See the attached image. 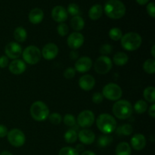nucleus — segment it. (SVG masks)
Wrapping results in <instances>:
<instances>
[{
    "label": "nucleus",
    "instance_id": "nucleus-1",
    "mask_svg": "<svg viewBox=\"0 0 155 155\" xmlns=\"http://www.w3.org/2000/svg\"><path fill=\"white\" fill-rule=\"evenodd\" d=\"M104 13L111 19H120L126 14V6L120 0H108L104 5Z\"/></svg>",
    "mask_w": 155,
    "mask_h": 155
},
{
    "label": "nucleus",
    "instance_id": "nucleus-2",
    "mask_svg": "<svg viewBox=\"0 0 155 155\" xmlns=\"http://www.w3.org/2000/svg\"><path fill=\"white\" fill-rule=\"evenodd\" d=\"M96 125L101 133L109 135L117 129V121L109 114H101L97 118Z\"/></svg>",
    "mask_w": 155,
    "mask_h": 155
},
{
    "label": "nucleus",
    "instance_id": "nucleus-3",
    "mask_svg": "<svg viewBox=\"0 0 155 155\" xmlns=\"http://www.w3.org/2000/svg\"><path fill=\"white\" fill-rule=\"evenodd\" d=\"M112 111L118 119L126 120L131 117L133 107L131 103L127 100H118L114 104Z\"/></svg>",
    "mask_w": 155,
    "mask_h": 155
},
{
    "label": "nucleus",
    "instance_id": "nucleus-4",
    "mask_svg": "<svg viewBox=\"0 0 155 155\" xmlns=\"http://www.w3.org/2000/svg\"><path fill=\"white\" fill-rule=\"evenodd\" d=\"M120 40L123 48L129 51L138 49L142 42V39L140 35L135 32L126 33L122 36Z\"/></svg>",
    "mask_w": 155,
    "mask_h": 155
},
{
    "label": "nucleus",
    "instance_id": "nucleus-5",
    "mask_svg": "<svg viewBox=\"0 0 155 155\" xmlns=\"http://www.w3.org/2000/svg\"><path fill=\"white\" fill-rule=\"evenodd\" d=\"M30 114L36 121H44L49 116V109L48 106L42 101H36L30 107Z\"/></svg>",
    "mask_w": 155,
    "mask_h": 155
},
{
    "label": "nucleus",
    "instance_id": "nucleus-6",
    "mask_svg": "<svg viewBox=\"0 0 155 155\" xmlns=\"http://www.w3.org/2000/svg\"><path fill=\"white\" fill-rule=\"evenodd\" d=\"M41 51L35 45H29L22 51L24 61L28 64H36L41 59Z\"/></svg>",
    "mask_w": 155,
    "mask_h": 155
},
{
    "label": "nucleus",
    "instance_id": "nucleus-7",
    "mask_svg": "<svg viewBox=\"0 0 155 155\" xmlns=\"http://www.w3.org/2000/svg\"><path fill=\"white\" fill-rule=\"evenodd\" d=\"M103 97L110 101H118L123 95V91L120 86L114 83H110L104 86L102 89Z\"/></svg>",
    "mask_w": 155,
    "mask_h": 155
},
{
    "label": "nucleus",
    "instance_id": "nucleus-8",
    "mask_svg": "<svg viewBox=\"0 0 155 155\" xmlns=\"http://www.w3.org/2000/svg\"><path fill=\"white\" fill-rule=\"evenodd\" d=\"M7 139L9 143L16 148L23 146L26 141L25 135L19 129H13L10 130L7 134Z\"/></svg>",
    "mask_w": 155,
    "mask_h": 155
},
{
    "label": "nucleus",
    "instance_id": "nucleus-9",
    "mask_svg": "<svg viewBox=\"0 0 155 155\" xmlns=\"http://www.w3.org/2000/svg\"><path fill=\"white\" fill-rule=\"evenodd\" d=\"M94 68L96 73L99 74H106L112 68V61L107 56L101 55L95 61Z\"/></svg>",
    "mask_w": 155,
    "mask_h": 155
},
{
    "label": "nucleus",
    "instance_id": "nucleus-10",
    "mask_svg": "<svg viewBox=\"0 0 155 155\" xmlns=\"http://www.w3.org/2000/svg\"><path fill=\"white\" fill-rule=\"evenodd\" d=\"M94 122H95V114L92 110H83L80 112L77 117V123L82 128H89L93 125Z\"/></svg>",
    "mask_w": 155,
    "mask_h": 155
},
{
    "label": "nucleus",
    "instance_id": "nucleus-11",
    "mask_svg": "<svg viewBox=\"0 0 155 155\" xmlns=\"http://www.w3.org/2000/svg\"><path fill=\"white\" fill-rule=\"evenodd\" d=\"M5 53L8 58L15 60L22 54V48L18 42H8L5 47Z\"/></svg>",
    "mask_w": 155,
    "mask_h": 155
},
{
    "label": "nucleus",
    "instance_id": "nucleus-12",
    "mask_svg": "<svg viewBox=\"0 0 155 155\" xmlns=\"http://www.w3.org/2000/svg\"><path fill=\"white\" fill-rule=\"evenodd\" d=\"M58 47L57 46V45L50 42V43L44 45L42 51H41V54L45 60L50 61L57 57V55L58 54Z\"/></svg>",
    "mask_w": 155,
    "mask_h": 155
},
{
    "label": "nucleus",
    "instance_id": "nucleus-13",
    "mask_svg": "<svg viewBox=\"0 0 155 155\" xmlns=\"http://www.w3.org/2000/svg\"><path fill=\"white\" fill-rule=\"evenodd\" d=\"M84 42V36L79 32L72 33L68 38V45L71 49L76 50L80 48Z\"/></svg>",
    "mask_w": 155,
    "mask_h": 155
},
{
    "label": "nucleus",
    "instance_id": "nucleus-14",
    "mask_svg": "<svg viewBox=\"0 0 155 155\" xmlns=\"http://www.w3.org/2000/svg\"><path fill=\"white\" fill-rule=\"evenodd\" d=\"M92 66V61L90 58L86 57H82L80 58L77 59V61L75 63V68L74 69L79 73H86L91 69Z\"/></svg>",
    "mask_w": 155,
    "mask_h": 155
},
{
    "label": "nucleus",
    "instance_id": "nucleus-15",
    "mask_svg": "<svg viewBox=\"0 0 155 155\" xmlns=\"http://www.w3.org/2000/svg\"><path fill=\"white\" fill-rule=\"evenodd\" d=\"M68 12L63 6L57 5L53 8L51 11V18L58 23H64L68 19Z\"/></svg>",
    "mask_w": 155,
    "mask_h": 155
},
{
    "label": "nucleus",
    "instance_id": "nucleus-16",
    "mask_svg": "<svg viewBox=\"0 0 155 155\" xmlns=\"http://www.w3.org/2000/svg\"><path fill=\"white\" fill-rule=\"evenodd\" d=\"M26 68H27V66H26L25 62L21 59L13 60L8 64L9 71L12 74H15V75L22 74L26 71Z\"/></svg>",
    "mask_w": 155,
    "mask_h": 155
},
{
    "label": "nucleus",
    "instance_id": "nucleus-17",
    "mask_svg": "<svg viewBox=\"0 0 155 155\" xmlns=\"http://www.w3.org/2000/svg\"><path fill=\"white\" fill-rule=\"evenodd\" d=\"M95 85V80L92 75L86 74L81 77L79 80V86L83 90L90 91Z\"/></svg>",
    "mask_w": 155,
    "mask_h": 155
},
{
    "label": "nucleus",
    "instance_id": "nucleus-18",
    "mask_svg": "<svg viewBox=\"0 0 155 155\" xmlns=\"http://www.w3.org/2000/svg\"><path fill=\"white\" fill-rule=\"evenodd\" d=\"M77 136L80 142L84 145H91L93 143L95 139V133L89 129L82 130Z\"/></svg>",
    "mask_w": 155,
    "mask_h": 155
},
{
    "label": "nucleus",
    "instance_id": "nucleus-19",
    "mask_svg": "<svg viewBox=\"0 0 155 155\" xmlns=\"http://www.w3.org/2000/svg\"><path fill=\"white\" fill-rule=\"evenodd\" d=\"M131 146L136 151H141L146 145V139L142 134H136L132 137Z\"/></svg>",
    "mask_w": 155,
    "mask_h": 155
},
{
    "label": "nucleus",
    "instance_id": "nucleus-20",
    "mask_svg": "<svg viewBox=\"0 0 155 155\" xmlns=\"http://www.w3.org/2000/svg\"><path fill=\"white\" fill-rule=\"evenodd\" d=\"M28 18L30 23H32L33 24H39L43 20L44 13L42 9L36 8L30 11Z\"/></svg>",
    "mask_w": 155,
    "mask_h": 155
},
{
    "label": "nucleus",
    "instance_id": "nucleus-21",
    "mask_svg": "<svg viewBox=\"0 0 155 155\" xmlns=\"http://www.w3.org/2000/svg\"><path fill=\"white\" fill-rule=\"evenodd\" d=\"M103 8L101 5L97 4L94 5L93 6L91 7V8L89 11V17L92 21H96L98 20L102 15Z\"/></svg>",
    "mask_w": 155,
    "mask_h": 155
},
{
    "label": "nucleus",
    "instance_id": "nucleus-22",
    "mask_svg": "<svg viewBox=\"0 0 155 155\" xmlns=\"http://www.w3.org/2000/svg\"><path fill=\"white\" fill-rule=\"evenodd\" d=\"M71 26L74 30L76 32H79L84 28L85 21L83 18L77 15V16L73 17L71 20Z\"/></svg>",
    "mask_w": 155,
    "mask_h": 155
},
{
    "label": "nucleus",
    "instance_id": "nucleus-23",
    "mask_svg": "<svg viewBox=\"0 0 155 155\" xmlns=\"http://www.w3.org/2000/svg\"><path fill=\"white\" fill-rule=\"evenodd\" d=\"M115 152L116 155H131V147L127 142H120L117 146Z\"/></svg>",
    "mask_w": 155,
    "mask_h": 155
},
{
    "label": "nucleus",
    "instance_id": "nucleus-24",
    "mask_svg": "<svg viewBox=\"0 0 155 155\" xmlns=\"http://www.w3.org/2000/svg\"><path fill=\"white\" fill-rule=\"evenodd\" d=\"M129 57L126 53L117 52L114 55L113 61L117 66H124L128 62Z\"/></svg>",
    "mask_w": 155,
    "mask_h": 155
},
{
    "label": "nucleus",
    "instance_id": "nucleus-25",
    "mask_svg": "<svg viewBox=\"0 0 155 155\" xmlns=\"http://www.w3.org/2000/svg\"><path fill=\"white\" fill-rule=\"evenodd\" d=\"M27 33L22 27H18L14 31V38L18 42H24L27 39Z\"/></svg>",
    "mask_w": 155,
    "mask_h": 155
},
{
    "label": "nucleus",
    "instance_id": "nucleus-26",
    "mask_svg": "<svg viewBox=\"0 0 155 155\" xmlns=\"http://www.w3.org/2000/svg\"><path fill=\"white\" fill-rule=\"evenodd\" d=\"M143 95L148 102L154 104L155 101V89L153 86H148L144 90Z\"/></svg>",
    "mask_w": 155,
    "mask_h": 155
},
{
    "label": "nucleus",
    "instance_id": "nucleus-27",
    "mask_svg": "<svg viewBox=\"0 0 155 155\" xmlns=\"http://www.w3.org/2000/svg\"><path fill=\"white\" fill-rule=\"evenodd\" d=\"M64 138V140L66 141V142L72 144L77 142V139H78V136H77V133L75 130L71 129V130H68L65 133Z\"/></svg>",
    "mask_w": 155,
    "mask_h": 155
},
{
    "label": "nucleus",
    "instance_id": "nucleus-28",
    "mask_svg": "<svg viewBox=\"0 0 155 155\" xmlns=\"http://www.w3.org/2000/svg\"><path fill=\"white\" fill-rule=\"evenodd\" d=\"M143 69L147 74H154L155 73V61L154 58H149L145 61Z\"/></svg>",
    "mask_w": 155,
    "mask_h": 155
},
{
    "label": "nucleus",
    "instance_id": "nucleus-29",
    "mask_svg": "<svg viewBox=\"0 0 155 155\" xmlns=\"http://www.w3.org/2000/svg\"><path fill=\"white\" fill-rule=\"evenodd\" d=\"M148 109V104L144 100H139L136 102L134 105V110L137 114H143Z\"/></svg>",
    "mask_w": 155,
    "mask_h": 155
},
{
    "label": "nucleus",
    "instance_id": "nucleus-30",
    "mask_svg": "<svg viewBox=\"0 0 155 155\" xmlns=\"http://www.w3.org/2000/svg\"><path fill=\"white\" fill-rule=\"evenodd\" d=\"M112 142H113V138L111 136H109V135H103L98 138V145L100 147L104 148V147L110 145L112 143Z\"/></svg>",
    "mask_w": 155,
    "mask_h": 155
},
{
    "label": "nucleus",
    "instance_id": "nucleus-31",
    "mask_svg": "<svg viewBox=\"0 0 155 155\" xmlns=\"http://www.w3.org/2000/svg\"><path fill=\"white\" fill-rule=\"evenodd\" d=\"M133 127L130 124H124V125L120 126L119 128L117 130V133L119 135H122V136H130L133 133Z\"/></svg>",
    "mask_w": 155,
    "mask_h": 155
},
{
    "label": "nucleus",
    "instance_id": "nucleus-32",
    "mask_svg": "<svg viewBox=\"0 0 155 155\" xmlns=\"http://www.w3.org/2000/svg\"><path fill=\"white\" fill-rule=\"evenodd\" d=\"M109 36L110 39L114 41H118L121 39L123 36V33L121 30L117 27H114L111 28L109 31Z\"/></svg>",
    "mask_w": 155,
    "mask_h": 155
},
{
    "label": "nucleus",
    "instance_id": "nucleus-33",
    "mask_svg": "<svg viewBox=\"0 0 155 155\" xmlns=\"http://www.w3.org/2000/svg\"><path fill=\"white\" fill-rule=\"evenodd\" d=\"M64 124L66 126L70 127H74L77 124V121H76V118L74 115L71 114H67L64 115Z\"/></svg>",
    "mask_w": 155,
    "mask_h": 155
},
{
    "label": "nucleus",
    "instance_id": "nucleus-34",
    "mask_svg": "<svg viewBox=\"0 0 155 155\" xmlns=\"http://www.w3.org/2000/svg\"><path fill=\"white\" fill-rule=\"evenodd\" d=\"M58 155H79V153L72 147H64L59 151Z\"/></svg>",
    "mask_w": 155,
    "mask_h": 155
},
{
    "label": "nucleus",
    "instance_id": "nucleus-35",
    "mask_svg": "<svg viewBox=\"0 0 155 155\" xmlns=\"http://www.w3.org/2000/svg\"><path fill=\"white\" fill-rule=\"evenodd\" d=\"M57 31L61 36H65L69 32V27L64 23H60L57 27Z\"/></svg>",
    "mask_w": 155,
    "mask_h": 155
},
{
    "label": "nucleus",
    "instance_id": "nucleus-36",
    "mask_svg": "<svg viewBox=\"0 0 155 155\" xmlns=\"http://www.w3.org/2000/svg\"><path fill=\"white\" fill-rule=\"evenodd\" d=\"M68 13L72 16H77L80 14V8L75 3H71L68 7Z\"/></svg>",
    "mask_w": 155,
    "mask_h": 155
},
{
    "label": "nucleus",
    "instance_id": "nucleus-37",
    "mask_svg": "<svg viewBox=\"0 0 155 155\" xmlns=\"http://www.w3.org/2000/svg\"><path fill=\"white\" fill-rule=\"evenodd\" d=\"M48 120L50 123L54 125H58L62 121V117L58 113H53L48 116Z\"/></svg>",
    "mask_w": 155,
    "mask_h": 155
},
{
    "label": "nucleus",
    "instance_id": "nucleus-38",
    "mask_svg": "<svg viewBox=\"0 0 155 155\" xmlns=\"http://www.w3.org/2000/svg\"><path fill=\"white\" fill-rule=\"evenodd\" d=\"M100 52L103 55L107 56V54H110L112 52V46L110 44H104L100 48Z\"/></svg>",
    "mask_w": 155,
    "mask_h": 155
},
{
    "label": "nucleus",
    "instance_id": "nucleus-39",
    "mask_svg": "<svg viewBox=\"0 0 155 155\" xmlns=\"http://www.w3.org/2000/svg\"><path fill=\"white\" fill-rule=\"evenodd\" d=\"M76 75V70L73 68H68L64 72V77L68 80L72 79L75 77Z\"/></svg>",
    "mask_w": 155,
    "mask_h": 155
},
{
    "label": "nucleus",
    "instance_id": "nucleus-40",
    "mask_svg": "<svg viewBox=\"0 0 155 155\" xmlns=\"http://www.w3.org/2000/svg\"><path fill=\"white\" fill-rule=\"evenodd\" d=\"M103 97L102 94L100 93V92H95L92 95V101H93L95 104H100L103 101Z\"/></svg>",
    "mask_w": 155,
    "mask_h": 155
},
{
    "label": "nucleus",
    "instance_id": "nucleus-41",
    "mask_svg": "<svg viewBox=\"0 0 155 155\" xmlns=\"http://www.w3.org/2000/svg\"><path fill=\"white\" fill-rule=\"evenodd\" d=\"M147 12L148 15L151 17L152 18H155V6L154 2H150L148 3L147 5Z\"/></svg>",
    "mask_w": 155,
    "mask_h": 155
},
{
    "label": "nucleus",
    "instance_id": "nucleus-42",
    "mask_svg": "<svg viewBox=\"0 0 155 155\" xmlns=\"http://www.w3.org/2000/svg\"><path fill=\"white\" fill-rule=\"evenodd\" d=\"M9 64V60L7 56L2 55L0 57V68H5Z\"/></svg>",
    "mask_w": 155,
    "mask_h": 155
},
{
    "label": "nucleus",
    "instance_id": "nucleus-43",
    "mask_svg": "<svg viewBox=\"0 0 155 155\" xmlns=\"http://www.w3.org/2000/svg\"><path fill=\"white\" fill-rule=\"evenodd\" d=\"M8 133V131L7 127L5 125L0 124V138H4L7 136Z\"/></svg>",
    "mask_w": 155,
    "mask_h": 155
},
{
    "label": "nucleus",
    "instance_id": "nucleus-44",
    "mask_svg": "<svg viewBox=\"0 0 155 155\" xmlns=\"http://www.w3.org/2000/svg\"><path fill=\"white\" fill-rule=\"evenodd\" d=\"M148 114L149 116H151L152 118L155 117V104H152V105L149 107V110H148Z\"/></svg>",
    "mask_w": 155,
    "mask_h": 155
},
{
    "label": "nucleus",
    "instance_id": "nucleus-45",
    "mask_svg": "<svg viewBox=\"0 0 155 155\" xmlns=\"http://www.w3.org/2000/svg\"><path fill=\"white\" fill-rule=\"evenodd\" d=\"M70 58L71 60H77L78 58V53L75 51V50H73L72 51H71L70 53Z\"/></svg>",
    "mask_w": 155,
    "mask_h": 155
},
{
    "label": "nucleus",
    "instance_id": "nucleus-46",
    "mask_svg": "<svg viewBox=\"0 0 155 155\" xmlns=\"http://www.w3.org/2000/svg\"><path fill=\"white\" fill-rule=\"evenodd\" d=\"M76 150H77V152H80V151H83V150H84V147H83V145H81V144H79V145H77V147H76L75 148Z\"/></svg>",
    "mask_w": 155,
    "mask_h": 155
},
{
    "label": "nucleus",
    "instance_id": "nucleus-47",
    "mask_svg": "<svg viewBox=\"0 0 155 155\" xmlns=\"http://www.w3.org/2000/svg\"><path fill=\"white\" fill-rule=\"evenodd\" d=\"M136 1L137 2L138 4L141 5H146L149 2V0H136Z\"/></svg>",
    "mask_w": 155,
    "mask_h": 155
},
{
    "label": "nucleus",
    "instance_id": "nucleus-48",
    "mask_svg": "<svg viewBox=\"0 0 155 155\" xmlns=\"http://www.w3.org/2000/svg\"><path fill=\"white\" fill-rule=\"evenodd\" d=\"M81 155H96V154L91 151H85L82 153Z\"/></svg>",
    "mask_w": 155,
    "mask_h": 155
},
{
    "label": "nucleus",
    "instance_id": "nucleus-49",
    "mask_svg": "<svg viewBox=\"0 0 155 155\" xmlns=\"http://www.w3.org/2000/svg\"><path fill=\"white\" fill-rule=\"evenodd\" d=\"M0 155H13V154H12V153L9 152V151H2V152L0 153Z\"/></svg>",
    "mask_w": 155,
    "mask_h": 155
},
{
    "label": "nucleus",
    "instance_id": "nucleus-50",
    "mask_svg": "<svg viewBox=\"0 0 155 155\" xmlns=\"http://www.w3.org/2000/svg\"><path fill=\"white\" fill-rule=\"evenodd\" d=\"M154 49H155V45H153V46L151 47V55L153 56V58L155 57V51H154Z\"/></svg>",
    "mask_w": 155,
    "mask_h": 155
}]
</instances>
